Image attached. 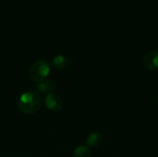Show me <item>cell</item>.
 Segmentation results:
<instances>
[{
    "instance_id": "cell-5",
    "label": "cell",
    "mask_w": 158,
    "mask_h": 157,
    "mask_svg": "<svg viewBox=\"0 0 158 157\" xmlns=\"http://www.w3.org/2000/svg\"><path fill=\"white\" fill-rule=\"evenodd\" d=\"M37 92L39 93H45L49 94L52 93L56 87V81L54 80H45L42 82L37 83Z\"/></svg>"
},
{
    "instance_id": "cell-2",
    "label": "cell",
    "mask_w": 158,
    "mask_h": 157,
    "mask_svg": "<svg viewBox=\"0 0 158 157\" xmlns=\"http://www.w3.org/2000/svg\"><path fill=\"white\" fill-rule=\"evenodd\" d=\"M51 73V67L48 62L44 60H37L31 64L29 74L31 79L36 83L42 82L49 77Z\"/></svg>"
},
{
    "instance_id": "cell-4",
    "label": "cell",
    "mask_w": 158,
    "mask_h": 157,
    "mask_svg": "<svg viewBox=\"0 0 158 157\" xmlns=\"http://www.w3.org/2000/svg\"><path fill=\"white\" fill-rule=\"evenodd\" d=\"M143 65L149 70L158 69V51L152 50L143 56Z\"/></svg>"
},
{
    "instance_id": "cell-6",
    "label": "cell",
    "mask_w": 158,
    "mask_h": 157,
    "mask_svg": "<svg viewBox=\"0 0 158 157\" xmlns=\"http://www.w3.org/2000/svg\"><path fill=\"white\" fill-rule=\"evenodd\" d=\"M52 66L56 68V69H65L69 66V60L65 56L57 55L53 58Z\"/></svg>"
},
{
    "instance_id": "cell-7",
    "label": "cell",
    "mask_w": 158,
    "mask_h": 157,
    "mask_svg": "<svg viewBox=\"0 0 158 157\" xmlns=\"http://www.w3.org/2000/svg\"><path fill=\"white\" fill-rule=\"evenodd\" d=\"M103 141V136L100 132L94 131L88 135L87 137V146L88 147H96Z\"/></svg>"
},
{
    "instance_id": "cell-3",
    "label": "cell",
    "mask_w": 158,
    "mask_h": 157,
    "mask_svg": "<svg viewBox=\"0 0 158 157\" xmlns=\"http://www.w3.org/2000/svg\"><path fill=\"white\" fill-rule=\"evenodd\" d=\"M46 107L53 112H59L63 108V101L61 97L55 93H49L46 94L45 100H44Z\"/></svg>"
},
{
    "instance_id": "cell-8",
    "label": "cell",
    "mask_w": 158,
    "mask_h": 157,
    "mask_svg": "<svg viewBox=\"0 0 158 157\" xmlns=\"http://www.w3.org/2000/svg\"><path fill=\"white\" fill-rule=\"evenodd\" d=\"M92 151L87 145H80L75 148L73 152V157H91Z\"/></svg>"
},
{
    "instance_id": "cell-9",
    "label": "cell",
    "mask_w": 158,
    "mask_h": 157,
    "mask_svg": "<svg viewBox=\"0 0 158 157\" xmlns=\"http://www.w3.org/2000/svg\"><path fill=\"white\" fill-rule=\"evenodd\" d=\"M156 102H157V104H158V96H157V99H156Z\"/></svg>"
},
{
    "instance_id": "cell-1",
    "label": "cell",
    "mask_w": 158,
    "mask_h": 157,
    "mask_svg": "<svg viewBox=\"0 0 158 157\" xmlns=\"http://www.w3.org/2000/svg\"><path fill=\"white\" fill-rule=\"evenodd\" d=\"M43 99L37 91H27L23 93L18 100V107L20 112L26 115H32L39 111Z\"/></svg>"
}]
</instances>
